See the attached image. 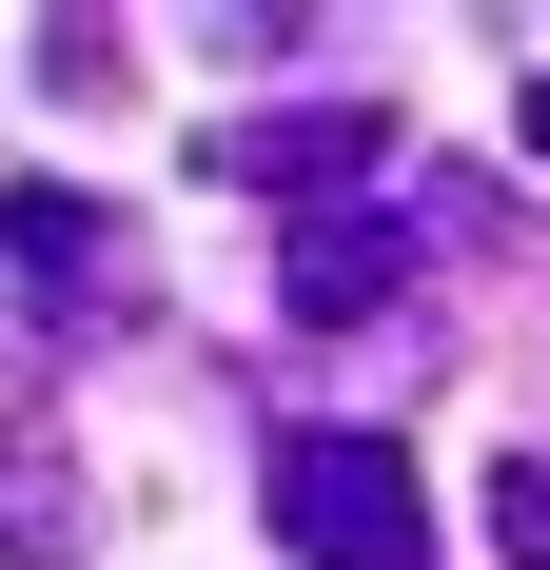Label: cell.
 <instances>
[{
    "instance_id": "obj_4",
    "label": "cell",
    "mask_w": 550,
    "mask_h": 570,
    "mask_svg": "<svg viewBox=\"0 0 550 570\" xmlns=\"http://www.w3.org/2000/svg\"><path fill=\"white\" fill-rule=\"evenodd\" d=\"M393 295H413V217H374V197H315L275 236V315L295 335H374Z\"/></svg>"
},
{
    "instance_id": "obj_1",
    "label": "cell",
    "mask_w": 550,
    "mask_h": 570,
    "mask_svg": "<svg viewBox=\"0 0 550 570\" xmlns=\"http://www.w3.org/2000/svg\"><path fill=\"white\" fill-rule=\"evenodd\" d=\"M256 512L295 570H433V492H413V453L393 433H334V413H295L256 453Z\"/></svg>"
},
{
    "instance_id": "obj_6",
    "label": "cell",
    "mask_w": 550,
    "mask_h": 570,
    "mask_svg": "<svg viewBox=\"0 0 550 570\" xmlns=\"http://www.w3.org/2000/svg\"><path fill=\"white\" fill-rule=\"evenodd\" d=\"M20 79H40V99H138V40H118V20H40V40H20Z\"/></svg>"
},
{
    "instance_id": "obj_2",
    "label": "cell",
    "mask_w": 550,
    "mask_h": 570,
    "mask_svg": "<svg viewBox=\"0 0 550 570\" xmlns=\"http://www.w3.org/2000/svg\"><path fill=\"white\" fill-rule=\"evenodd\" d=\"M0 295L40 315V335H138L158 315V236L118 217V197H0Z\"/></svg>"
},
{
    "instance_id": "obj_7",
    "label": "cell",
    "mask_w": 550,
    "mask_h": 570,
    "mask_svg": "<svg viewBox=\"0 0 550 570\" xmlns=\"http://www.w3.org/2000/svg\"><path fill=\"white\" fill-rule=\"evenodd\" d=\"M472 512H492L511 570H550V453H492V492H472Z\"/></svg>"
},
{
    "instance_id": "obj_5",
    "label": "cell",
    "mask_w": 550,
    "mask_h": 570,
    "mask_svg": "<svg viewBox=\"0 0 550 570\" xmlns=\"http://www.w3.org/2000/svg\"><path fill=\"white\" fill-rule=\"evenodd\" d=\"M0 570H99V472L40 413H0Z\"/></svg>"
},
{
    "instance_id": "obj_8",
    "label": "cell",
    "mask_w": 550,
    "mask_h": 570,
    "mask_svg": "<svg viewBox=\"0 0 550 570\" xmlns=\"http://www.w3.org/2000/svg\"><path fill=\"white\" fill-rule=\"evenodd\" d=\"M531 158H550V79H531Z\"/></svg>"
},
{
    "instance_id": "obj_3",
    "label": "cell",
    "mask_w": 550,
    "mask_h": 570,
    "mask_svg": "<svg viewBox=\"0 0 550 570\" xmlns=\"http://www.w3.org/2000/svg\"><path fill=\"white\" fill-rule=\"evenodd\" d=\"M374 158H393V99H374V79H334V99H256V118H197V177H217V197H295V217L354 197Z\"/></svg>"
}]
</instances>
